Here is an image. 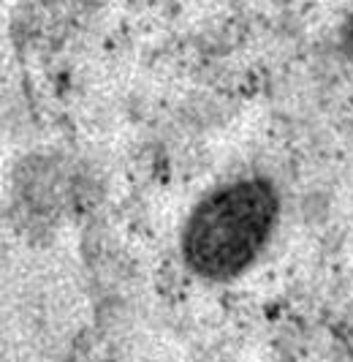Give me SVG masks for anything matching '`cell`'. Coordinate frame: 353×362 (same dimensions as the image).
Masks as SVG:
<instances>
[{
	"instance_id": "6da1fadb",
	"label": "cell",
	"mask_w": 353,
	"mask_h": 362,
	"mask_svg": "<svg viewBox=\"0 0 353 362\" xmlns=\"http://www.w3.org/2000/svg\"><path fill=\"white\" fill-rule=\"evenodd\" d=\"M280 218V194L261 175L220 182L185 218L179 251L185 267L207 284H229L264 254Z\"/></svg>"
},
{
	"instance_id": "7a4b0ae2",
	"label": "cell",
	"mask_w": 353,
	"mask_h": 362,
	"mask_svg": "<svg viewBox=\"0 0 353 362\" xmlns=\"http://www.w3.org/2000/svg\"><path fill=\"white\" fill-rule=\"evenodd\" d=\"M342 41H345V49H348V54L353 57V8L348 11V17H345V28H342Z\"/></svg>"
}]
</instances>
